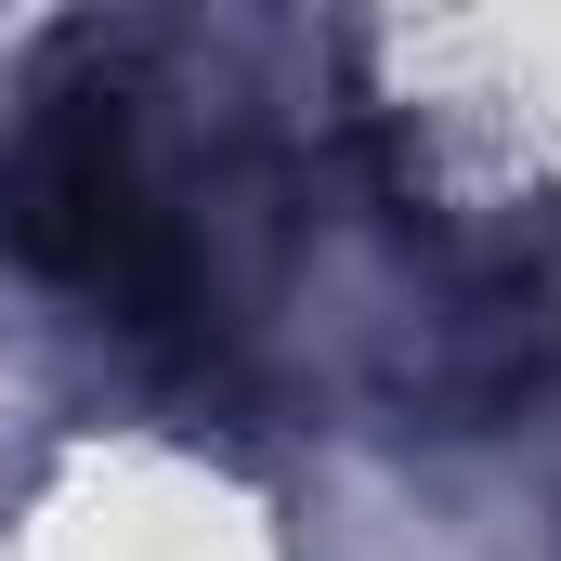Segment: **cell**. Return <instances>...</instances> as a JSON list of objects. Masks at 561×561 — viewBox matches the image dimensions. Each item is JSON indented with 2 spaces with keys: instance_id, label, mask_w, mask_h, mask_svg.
<instances>
[{
  "instance_id": "obj_1",
  "label": "cell",
  "mask_w": 561,
  "mask_h": 561,
  "mask_svg": "<svg viewBox=\"0 0 561 561\" xmlns=\"http://www.w3.org/2000/svg\"><path fill=\"white\" fill-rule=\"evenodd\" d=\"M0 249L39 287H79L92 313H131V327L183 313V236L105 79H39L0 118Z\"/></svg>"
}]
</instances>
